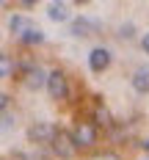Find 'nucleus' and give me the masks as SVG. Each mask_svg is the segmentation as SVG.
<instances>
[{
  "label": "nucleus",
  "mask_w": 149,
  "mask_h": 160,
  "mask_svg": "<svg viewBox=\"0 0 149 160\" xmlns=\"http://www.w3.org/2000/svg\"><path fill=\"white\" fill-rule=\"evenodd\" d=\"M72 135V144H75V149H86V146H94L99 138V130L91 124V122H77L75 124V130L69 132Z\"/></svg>",
  "instance_id": "obj_1"
},
{
  "label": "nucleus",
  "mask_w": 149,
  "mask_h": 160,
  "mask_svg": "<svg viewBox=\"0 0 149 160\" xmlns=\"http://www.w3.org/2000/svg\"><path fill=\"white\" fill-rule=\"evenodd\" d=\"M50 146H52V152L58 155L61 160H72L75 158V144H72V135L66 132V130L55 127V132H52V138H50Z\"/></svg>",
  "instance_id": "obj_2"
},
{
  "label": "nucleus",
  "mask_w": 149,
  "mask_h": 160,
  "mask_svg": "<svg viewBox=\"0 0 149 160\" xmlns=\"http://www.w3.org/2000/svg\"><path fill=\"white\" fill-rule=\"evenodd\" d=\"M47 91L52 99H66L69 97V80H66V75L61 72V69H52V72H47Z\"/></svg>",
  "instance_id": "obj_3"
},
{
  "label": "nucleus",
  "mask_w": 149,
  "mask_h": 160,
  "mask_svg": "<svg viewBox=\"0 0 149 160\" xmlns=\"http://www.w3.org/2000/svg\"><path fill=\"white\" fill-rule=\"evenodd\" d=\"M108 66H111V50L108 47H94L88 52V69L94 75H102Z\"/></svg>",
  "instance_id": "obj_4"
},
{
  "label": "nucleus",
  "mask_w": 149,
  "mask_h": 160,
  "mask_svg": "<svg viewBox=\"0 0 149 160\" xmlns=\"http://www.w3.org/2000/svg\"><path fill=\"white\" fill-rule=\"evenodd\" d=\"M52 132H55L52 124H47V122H36V124L28 127V138H31L33 144H50Z\"/></svg>",
  "instance_id": "obj_5"
},
{
  "label": "nucleus",
  "mask_w": 149,
  "mask_h": 160,
  "mask_svg": "<svg viewBox=\"0 0 149 160\" xmlns=\"http://www.w3.org/2000/svg\"><path fill=\"white\" fill-rule=\"evenodd\" d=\"M22 83H25L31 91H39V88L47 83V72H44L42 66H28V69H25V78H22Z\"/></svg>",
  "instance_id": "obj_6"
},
{
  "label": "nucleus",
  "mask_w": 149,
  "mask_h": 160,
  "mask_svg": "<svg viewBox=\"0 0 149 160\" xmlns=\"http://www.w3.org/2000/svg\"><path fill=\"white\" fill-rule=\"evenodd\" d=\"M94 31H99V22L97 19H88V17H77V19H72V36H91Z\"/></svg>",
  "instance_id": "obj_7"
},
{
  "label": "nucleus",
  "mask_w": 149,
  "mask_h": 160,
  "mask_svg": "<svg viewBox=\"0 0 149 160\" xmlns=\"http://www.w3.org/2000/svg\"><path fill=\"white\" fill-rule=\"evenodd\" d=\"M91 124H94V127H111V124H113V119H111V111H108V105H105V102H102V99H99L97 97V108H94V119H91Z\"/></svg>",
  "instance_id": "obj_8"
},
{
  "label": "nucleus",
  "mask_w": 149,
  "mask_h": 160,
  "mask_svg": "<svg viewBox=\"0 0 149 160\" xmlns=\"http://www.w3.org/2000/svg\"><path fill=\"white\" fill-rule=\"evenodd\" d=\"M132 88H135L138 94H149V66L135 69V75H132Z\"/></svg>",
  "instance_id": "obj_9"
},
{
  "label": "nucleus",
  "mask_w": 149,
  "mask_h": 160,
  "mask_svg": "<svg viewBox=\"0 0 149 160\" xmlns=\"http://www.w3.org/2000/svg\"><path fill=\"white\" fill-rule=\"evenodd\" d=\"M47 17L52 22H66V19H69V6H66V3H50L47 6Z\"/></svg>",
  "instance_id": "obj_10"
},
{
  "label": "nucleus",
  "mask_w": 149,
  "mask_h": 160,
  "mask_svg": "<svg viewBox=\"0 0 149 160\" xmlns=\"http://www.w3.org/2000/svg\"><path fill=\"white\" fill-rule=\"evenodd\" d=\"M19 39H22V44H28V47H33V44H42V42H44V33L39 31L36 25H31V28H28V31L22 33Z\"/></svg>",
  "instance_id": "obj_11"
},
{
  "label": "nucleus",
  "mask_w": 149,
  "mask_h": 160,
  "mask_svg": "<svg viewBox=\"0 0 149 160\" xmlns=\"http://www.w3.org/2000/svg\"><path fill=\"white\" fill-rule=\"evenodd\" d=\"M8 28H11V33H19V36H22V33L31 28V19H25L22 14H14L8 19Z\"/></svg>",
  "instance_id": "obj_12"
},
{
  "label": "nucleus",
  "mask_w": 149,
  "mask_h": 160,
  "mask_svg": "<svg viewBox=\"0 0 149 160\" xmlns=\"http://www.w3.org/2000/svg\"><path fill=\"white\" fill-rule=\"evenodd\" d=\"M11 72H14V61H11V55L0 52V78H8Z\"/></svg>",
  "instance_id": "obj_13"
},
{
  "label": "nucleus",
  "mask_w": 149,
  "mask_h": 160,
  "mask_svg": "<svg viewBox=\"0 0 149 160\" xmlns=\"http://www.w3.org/2000/svg\"><path fill=\"white\" fill-rule=\"evenodd\" d=\"M91 160H122L116 152H99V155H94Z\"/></svg>",
  "instance_id": "obj_14"
},
{
  "label": "nucleus",
  "mask_w": 149,
  "mask_h": 160,
  "mask_svg": "<svg viewBox=\"0 0 149 160\" xmlns=\"http://www.w3.org/2000/svg\"><path fill=\"white\" fill-rule=\"evenodd\" d=\"M132 31H135L132 25H122V31H119V36H122V39H132Z\"/></svg>",
  "instance_id": "obj_15"
},
{
  "label": "nucleus",
  "mask_w": 149,
  "mask_h": 160,
  "mask_svg": "<svg viewBox=\"0 0 149 160\" xmlns=\"http://www.w3.org/2000/svg\"><path fill=\"white\" fill-rule=\"evenodd\" d=\"M6 108H8V94H3V91H0V113L6 111Z\"/></svg>",
  "instance_id": "obj_16"
},
{
  "label": "nucleus",
  "mask_w": 149,
  "mask_h": 160,
  "mask_svg": "<svg viewBox=\"0 0 149 160\" xmlns=\"http://www.w3.org/2000/svg\"><path fill=\"white\" fill-rule=\"evenodd\" d=\"M141 47H144V52L149 55V33H144V36H141Z\"/></svg>",
  "instance_id": "obj_17"
},
{
  "label": "nucleus",
  "mask_w": 149,
  "mask_h": 160,
  "mask_svg": "<svg viewBox=\"0 0 149 160\" xmlns=\"http://www.w3.org/2000/svg\"><path fill=\"white\" fill-rule=\"evenodd\" d=\"M141 149H144V152L149 155V138H144V141H141Z\"/></svg>",
  "instance_id": "obj_18"
},
{
  "label": "nucleus",
  "mask_w": 149,
  "mask_h": 160,
  "mask_svg": "<svg viewBox=\"0 0 149 160\" xmlns=\"http://www.w3.org/2000/svg\"><path fill=\"white\" fill-rule=\"evenodd\" d=\"M144 160H149V155H147V158H144Z\"/></svg>",
  "instance_id": "obj_19"
}]
</instances>
